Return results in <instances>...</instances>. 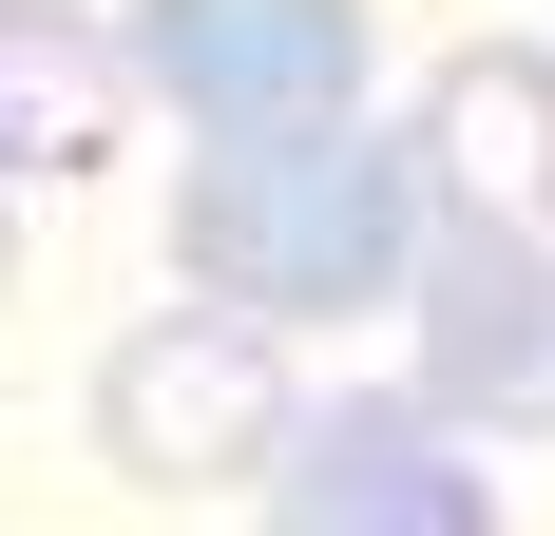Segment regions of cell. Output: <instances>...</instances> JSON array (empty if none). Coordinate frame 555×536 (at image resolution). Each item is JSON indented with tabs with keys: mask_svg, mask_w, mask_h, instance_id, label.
<instances>
[{
	"mask_svg": "<svg viewBox=\"0 0 555 536\" xmlns=\"http://www.w3.org/2000/svg\"><path fill=\"white\" fill-rule=\"evenodd\" d=\"M422 154H402L384 115H345V135H249V154H192L172 192V250H192V307L230 326H384L402 268H422Z\"/></svg>",
	"mask_w": 555,
	"mask_h": 536,
	"instance_id": "obj_1",
	"label": "cell"
},
{
	"mask_svg": "<svg viewBox=\"0 0 555 536\" xmlns=\"http://www.w3.org/2000/svg\"><path fill=\"white\" fill-rule=\"evenodd\" d=\"M287 422H307V383H287L269 326H230V307H154V326L96 345V460H115L134 498H230V480H269Z\"/></svg>",
	"mask_w": 555,
	"mask_h": 536,
	"instance_id": "obj_2",
	"label": "cell"
},
{
	"mask_svg": "<svg viewBox=\"0 0 555 536\" xmlns=\"http://www.w3.org/2000/svg\"><path fill=\"white\" fill-rule=\"evenodd\" d=\"M115 58L134 97L192 115V154H249V135H345L364 115V0H115Z\"/></svg>",
	"mask_w": 555,
	"mask_h": 536,
	"instance_id": "obj_3",
	"label": "cell"
},
{
	"mask_svg": "<svg viewBox=\"0 0 555 536\" xmlns=\"http://www.w3.org/2000/svg\"><path fill=\"white\" fill-rule=\"evenodd\" d=\"M402 403L441 441H555V230H422L402 268Z\"/></svg>",
	"mask_w": 555,
	"mask_h": 536,
	"instance_id": "obj_4",
	"label": "cell"
},
{
	"mask_svg": "<svg viewBox=\"0 0 555 536\" xmlns=\"http://www.w3.org/2000/svg\"><path fill=\"white\" fill-rule=\"evenodd\" d=\"M269 536H499V498H479V441H441L402 383H345L287 422Z\"/></svg>",
	"mask_w": 555,
	"mask_h": 536,
	"instance_id": "obj_5",
	"label": "cell"
},
{
	"mask_svg": "<svg viewBox=\"0 0 555 536\" xmlns=\"http://www.w3.org/2000/svg\"><path fill=\"white\" fill-rule=\"evenodd\" d=\"M402 154H422V212L460 230H555V58L537 39H460L402 115Z\"/></svg>",
	"mask_w": 555,
	"mask_h": 536,
	"instance_id": "obj_6",
	"label": "cell"
},
{
	"mask_svg": "<svg viewBox=\"0 0 555 536\" xmlns=\"http://www.w3.org/2000/svg\"><path fill=\"white\" fill-rule=\"evenodd\" d=\"M115 115H134L115 20H77V0H0V192H20V173H96Z\"/></svg>",
	"mask_w": 555,
	"mask_h": 536,
	"instance_id": "obj_7",
	"label": "cell"
}]
</instances>
